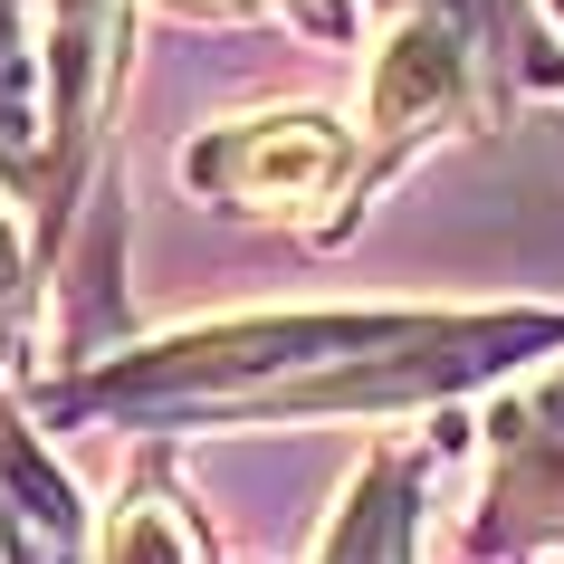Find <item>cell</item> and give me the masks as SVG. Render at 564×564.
<instances>
[{
	"mask_svg": "<svg viewBox=\"0 0 564 564\" xmlns=\"http://www.w3.org/2000/svg\"><path fill=\"white\" fill-rule=\"evenodd\" d=\"M116 39H124V0H58V39H48V87H58V163H48V182H58L67 163L87 153V134H96Z\"/></svg>",
	"mask_w": 564,
	"mask_h": 564,
	"instance_id": "6",
	"label": "cell"
},
{
	"mask_svg": "<svg viewBox=\"0 0 564 564\" xmlns=\"http://www.w3.org/2000/svg\"><path fill=\"white\" fill-rule=\"evenodd\" d=\"M0 182L39 192L48 163H39V58L20 39V0H0Z\"/></svg>",
	"mask_w": 564,
	"mask_h": 564,
	"instance_id": "9",
	"label": "cell"
},
{
	"mask_svg": "<svg viewBox=\"0 0 564 564\" xmlns=\"http://www.w3.org/2000/svg\"><path fill=\"white\" fill-rule=\"evenodd\" d=\"M564 316H421V306H316V316H230L96 364L87 383L39 392V421H326L392 412L498 383L527 355H555Z\"/></svg>",
	"mask_w": 564,
	"mask_h": 564,
	"instance_id": "1",
	"label": "cell"
},
{
	"mask_svg": "<svg viewBox=\"0 0 564 564\" xmlns=\"http://www.w3.org/2000/svg\"><path fill=\"white\" fill-rule=\"evenodd\" d=\"M96 564H210V555H202V527H192L163 488H134V498L116 507V527H106V555H96Z\"/></svg>",
	"mask_w": 564,
	"mask_h": 564,
	"instance_id": "10",
	"label": "cell"
},
{
	"mask_svg": "<svg viewBox=\"0 0 564 564\" xmlns=\"http://www.w3.org/2000/svg\"><path fill=\"white\" fill-rule=\"evenodd\" d=\"M0 564H77V498L20 412H0Z\"/></svg>",
	"mask_w": 564,
	"mask_h": 564,
	"instance_id": "5",
	"label": "cell"
},
{
	"mask_svg": "<svg viewBox=\"0 0 564 564\" xmlns=\"http://www.w3.org/2000/svg\"><path fill=\"white\" fill-rule=\"evenodd\" d=\"M182 182L210 192V202H230V210L288 220V210L326 202L335 182H345V124H335L326 106H288V116L220 124V134H202V144L182 153Z\"/></svg>",
	"mask_w": 564,
	"mask_h": 564,
	"instance_id": "3",
	"label": "cell"
},
{
	"mask_svg": "<svg viewBox=\"0 0 564 564\" xmlns=\"http://www.w3.org/2000/svg\"><path fill=\"white\" fill-rule=\"evenodd\" d=\"M488 517H478V545H564V373H545L535 392L498 402L488 421Z\"/></svg>",
	"mask_w": 564,
	"mask_h": 564,
	"instance_id": "4",
	"label": "cell"
},
{
	"mask_svg": "<svg viewBox=\"0 0 564 564\" xmlns=\"http://www.w3.org/2000/svg\"><path fill=\"white\" fill-rule=\"evenodd\" d=\"M402 20L412 10H441V20H459V30L488 48V67H498V96H517V87H564V67H555V48H545V30H535L517 0H392Z\"/></svg>",
	"mask_w": 564,
	"mask_h": 564,
	"instance_id": "8",
	"label": "cell"
},
{
	"mask_svg": "<svg viewBox=\"0 0 564 564\" xmlns=\"http://www.w3.org/2000/svg\"><path fill=\"white\" fill-rule=\"evenodd\" d=\"M555 20H564V0H555Z\"/></svg>",
	"mask_w": 564,
	"mask_h": 564,
	"instance_id": "11",
	"label": "cell"
},
{
	"mask_svg": "<svg viewBox=\"0 0 564 564\" xmlns=\"http://www.w3.org/2000/svg\"><path fill=\"white\" fill-rule=\"evenodd\" d=\"M421 545V498H412V459L402 449H383V459H364L355 498L335 507L326 545H316V564H412Z\"/></svg>",
	"mask_w": 564,
	"mask_h": 564,
	"instance_id": "7",
	"label": "cell"
},
{
	"mask_svg": "<svg viewBox=\"0 0 564 564\" xmlns=\"http://www.w3.org/2000/svg\"><path fill=\"white\" fill-rule=\"evenodd\" d=\"M459 116H507L488 48H478L459 20H441V10L392 20L383 58H373V116H364L373 124V173L402 163L421 134H441V124H459Z\"/></svg>",
	"mask_w": 564,
	"mask_h": 564,
	"instance_id": "2",
	"label": "cell"
}]
</instances>
